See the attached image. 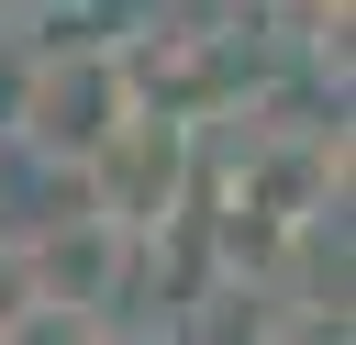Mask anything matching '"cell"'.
Listing matches in <instances>:
<instances>
[{
    "instance_id": "cell-1",
    "label": "cell",
    "mask_w": 356,
    "mask_h": 345,
    "mask_svg": "<svg viewBox=\"0 0 356 345\" xmlns=\"http://www.w3.org/2000/svg\"><path fill=\"white\" fill-rule=\"evenodd\" d=\"M122 111H134L122 56H111L100 33H44V45H22V67H11V111H0V134H11L33 167L78 178L89 145H100Z\"/></svg>"
},
{
    "instance_id": "cell-5",
    "label": "cell",
    "mask_w": 356,
    "mask_h": 345,
    "mask_svg": "<svg viewBox=\"0 0 356 345\" xmlns=\"http://www.w3.org/2000/svg\"><path fill=\"white\" fill-rule=\"evenodd\" d=\"M0 345H111V312L56 300V289H22V300L0 312Z\"/></svg>"
},
{
    "instance_id": "cell-2",
    "label": "cell",
    "mask_w": 356,
    "mask_h": 345,
    "mask_svg": "<svg viewBox=\"0 0 356 345\" xmlns=\"http://www.w3.org/2000/svg\"><path fill=\"white\" fill-rule=\"evenodd\" d=\"M111 56H122L134 100H145V111H178V122H222V111L267 78V56L245 45V11H234V0H222V11L156 0L134 33H111Z\"/></svg>"
},
{
    "instance_id": "cell-3",
    "label": "cell",
    "mask_w": 356,
    "mask_h": 345,
    "mask_svg": "<svg viewBox=\"0 0 356 345\" xmlns=\"http://www.w3.org/2000/svg\"><path fill=\"white\" fill-rule=\"evenodd\" d=\"M78 200H89V211H111L122 234L178 223V211L200 200V122H178V111H145V100H134V111L89 145Z\"/></svg>"
},
{
    "instance_id": "cell-4",
    "label": "cell",
    "mask_w": 356,
    "mask_h": 345,
    "mask_svg": "<svg viewBox=\"0 0 356 345\" xmlns=\"http://www.w3.org/2000/svg\"><path fill=\"white\" fill-rule=\"evenodd\" d=\"M11 256H22V278H33V289H56V300H89V312H122L134 234H122L111 211H89V200H78V178H67V211H33V223L11 234Z\"/></svg>"
}]
</instances>
